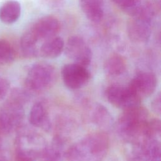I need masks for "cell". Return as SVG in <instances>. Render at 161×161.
I'll list each match as a JSON object with an SVG mask.
<instances>
[{
	"mask_svg": "<svg viewBox=\"0 0 161 161\" xmlns=\"http://www.w3.org/2000/svg\"><path fill=\"white\" fill-rule=\"evenodd\" d=\"M120 9L131 17L139 15L142 10L141 0H112Z\"/></svg>",
	"mask_w": 161,
	"mask_h": 161,
	"instance_id": "obj_21",
	"label": "cell"
},
{
	"mask_svg": "<svg viewBox=\"0 0 161 161\" xmlns=\"http://www.w3.org/2000/svg\"><path fill=\"white\" fill-rule=\"evenodd\" d=\"M64 50L67 57L74 63L87 67L91 62L92 51L85 40L79 35L70 36L65 44Z\"/></svg>",
	"mask_w": 161,
	"mask_h": 161,
	"instance_id": "obj_6",
	"label": "cell"
},
{
	"mask_svg": "<svg viewBox=\"0 0 161 161\" xmlns=\"http://www.w3.org/2000/svg\"><path fill=\"white\" fill-rule=\"evenodd\" d=\"M22 103L15 99L0 106V131L9 133L19 126L24 117Z\"/></svg>",
	"mask_w": 161,
	"mask_h": 161,
	"instance_id": "obj_5",
	"label": "cell"
},
{
	"mask_svg": "<svg viewBox=\"0 0 161 161\" xmlns=\"http://www.w3.org/2000/svg\"><path fill=\"white\" fill-rule=\"evenodd\" d=\"M160 133H161L160 121L156 118L149 119L146 126L144 139H146V138L159 139L160 138Z\"/></svg>",
	"mask_w": 161,
	"mask_h": 161,
	"instance_id": "obj_23",
	"label": "cell"
},
{
	"mask_svg": "<svg viewBox=\"0 0 161 161\" xmlns=\"http://www.w3.org/2000/svg\"><path fill=\"white\" fill-rule=\"evenodd\" d=\"M105 94L110 104L123 110L139 105L140 103V101L130 91L128 87L111 85L106 89Z\"/></svg>",
	"mask_w": 161,
	"mask_h": 161,
	"instance_id": "obj_9",
	"label": "cell"
},
{
	"mask_svg": "<svg viewBox=\"0 0 161 161\" xmlns=\"http://www.w3.org/2000/svg\"><path fill=\"white\" fill-rule=\"evenodd\" d=\"M9 89V83L7 79L0 76V101L3 100Z\"/></svg>",
	"mask_w": 161,
	"mask_h": 161,
	"instance_id": "obj_24",
	"label": "cell"
},
{
	"mask_svg": "<svg viewBox=\"0 0 161 161\" xmlns=\"http://www.w3.org/2000/svg\"><path fill=\"white\" fill-rule=\"evenodd\" d=\"M157 76L151 72H138L131 80L128 88L133 95L140 101L150 97L157 86Z\"/></svg>",
	"mask_w": 161,
	"mask_h": 161,
	"instance_id": "obj_7",
	"label": "cell"
},
{
	"mask_svg": "<svg viewBox=\"0 0 161 161\" xmlns=\"http://www.w3.org/2000/svg\"><path fill=\"white\" fill-rule=\"evenodd\" d=\"M45 138L35 132H25L17 139L16 161H36L42 158L47 146Z\"/></svg>",
	"mask_w": 161,
	"mask_h": 161,
	"instance_id": "obj_3",
	"label": "cell"
},
{
	"mask_svg": "<svg viewBox=\"0 0 161 161\" xmlns=\"http://www.w3.org/2000/svg\"><path fill=\"white\" fill-rule=\"evenodd\" d=\"M148 120L147 109L139 104L124 110L117 121L116 130L124 140L137 145L144 139Z\"/></svg>",
	"mask_w": 161,
	"mask_h": 161,
	"instance_id": "obj_2",
	"label": "cell"
},
{
	"mask_svg": "<svg viewBox=\"0 0 161 161\" xmlns=\"http://www.w3.org/2000/svg\"><path fill=\"white\" fill-rule=\"evenodd\" d=\"M64 1V0H43V2L48 6L56 8L62 4Z\"/></svg>",
	"mask_w": 161,
	"mask_h": 161,
	"instance_id": "obj_27",
	"label": "cell"
},
{
	"mask_svg": "<svg viewBox=\"0 0 161 161\" xmlns=\"http://www.w3.org/2000/svg\"><path fill=\"white\" fill-rule=\"evenodd\" d=\"M55 75V70L52 65L46 62L35 64L28 72L25 79L26 87L33 92H42L53 85Z\"/></svg>",
	"mask_w": 161,
	"mask_h": 161,
	"instance_id": "obj_4",
	"label": "cell"
},
{
	"mask_svg": "<svg viewBox=\"0 0 161 161\" xmlns=\"http://www.w3.org/2000/svg\"><path fill=\"white\" fill-rule=\"evenodd\" d=\"M127 69L126 62L123 57L113 53L108 57L104 63V70L107 75L116 77L122 75Z\"/></svg>",
	"mask_w": 161,
	"mask_h": 161,
	"instance_id": "obj_15",
	"label": "cell"
},
{
	"mask_svg": "<svg viewBox=\"0 0 161 161\" xmlns=\"http://www.w3.org/2000/svg\"><path fill=\"white\" fill-rule=\"evenodd\" d=\"M135 146V149L134 150L128 161H147L143 155L140 148L138 145Z\"/></svg>",
	"mask_w": 161,
	"mask_h": 161,
	"instance_id": "obj_26",
	"label": "cell"
},
{
	"mask_svg": "<svg viewBox=\"0 0 161 161\" xmlns=\"http://www.w3.org/2000/svg\"><path fill=\"white\" fill-rule=\"evenodd\" d=\"M138 145L147 161H160L161 145L159 139L146 138Z\"/></svg>",
	"mask_w": 161,
	"mask_h": 161,
	"instance_id": "obj_18",
	"label": "cell"
},
{
	"mask_svg": "<svg viewBox=\"0 0 161 161\" xmlns=\"http://www.w3.org/2000/svg\"><path fill=\"white\" fill-rule=\"evenodd\" d=\"M109 148V138L104 131L91 133L72 145L65 152L67 161H103Z\"/></svg>",
	"mask_w": 161,
	"mask_h": 161,
	"instance_id": "obj_1",
	"label": "cell"
},
{
	"mask_svg": "<svg viewBox=\"0 0 161 161\" xmlns=\"http://www.w3.org/2000/svg\"><path fill=\"white\" fill-rule=\"evenodd\" d=\"M91 119L99 127L109 129L113 123V118L104 106L100 104H94L91 111Z\"/></svg>",
	"mask_w": 161,
	"mask_h": 161,
	"instance_id": "obj_19",
	"label": "cell"
},
{
	"mask_svg": "<svg viewBox=\"0 0 161 161\" xmlns=\"http://www.w3.org/2000/svg\"><path fill=\"white\" fill-rule=\"evenodd\" d=\"M65 142L60 136H55L50 145H47L42 155L43 161H62L65 157Z\"/></svg>",
	"mask_w": 161,
	"mask_h": 161,
	"instance_id": "obj_14",
	"label": "cell"
},
{
	"mask_svg": "<svg viewBox=\"0 0 161 161\" xmlns=\"http://www.w3.org/2000/svg\"><path fill=\"white\" fill-rule=\"evenodd\" d=\"M15 58V52L11 45L4 40L0 39V65L11 63Z\"/></svg>",
	"mask_w": 161,
	"mask_h": 161,
	"instance_id": "obj_22",
	"label": "cell"
},
{
	"mask_svg": "<svg viewBox=\"0 0 161 161\" xmlns=\"http://www.w3.org/2000/svg\"><path fill=\"white\" fill-rule=\"evenodd\" d=\"M62 77L67 88L76 90L87 84L91 79V73L87 67L73 62L64 65Z\"/></svg>",
	"mask_w": 161,
	"mask_h": 161,
	"instance_id": "obj_8",
	"label": "cell"
},
{
	"mask_svg": "<svg viewBox=\"0 0 161 161\" xmlns=\"http://www.w3.org/2000/svg\"><path fill=\"white\" fill-rule=\"evenodd\" d=\"M0 161H6V160L3 157H0Z\"/></svg>",
	"mask_w": 161,
	"mask_h": 161,
	"instance_id": "obj_28",
	"label": "cell"
},
{
	"mask_svg": "<svg viewBox=\"0 0 161 161\" xmlns=\"http://www.w3.org/2000/svg\"><path fill=\"white\" fill-rule=\"evenodd\" d=\"M29 122L36 128H39L45 131H49L52 125L48 112L42 102L35 103L29 113Z\"/></svg>",
	"mask_w": 161,
	"mask_h": 161,
	"instance_id": "obj_12",
	"label": "cell"
},
{
	"mask_svg": "<svg viewBox=\"0 0 161 161\" xmlns=\"http://www.w3.org/2000/svg\"><path fill=\"white\" fill-rule=\"evenodd\" d=\"M151 107L152 111L157 115L160 114L161 112V96L160 94H158L154 97L151 103Z\"/></svg>",
	"mask_w": 161,
	"mask_h": 161,
	"instance_id": "obj_25",
	"label": "cell"
},
{
	"mask_svg": "<svg viewBox=\"0 0 161 161\" xmlns=\"http://www.w3.org/2000/svg\"><path fill=\"white\" fill-rule=\"evenodd\" d=\"M38 40L29 28L21 36L20 40V47L25 57L32 58L36 57L38 53Z\"/></svg>",
	"mask_w": 161,
	"mask_h": 161,
	"instance_id": "obj_20",
	"label": "cell"
},
{
	"mask_svg": "<svg viewBox=\"0 0 161 161\" xmlns=\"http://www.w3.org/2000/svg\"><path fill=\"white\" fill-rule=\"evenodd\" d=\"M30 29L39 42L45 41L57 35L60 23L56 17L47 15L39 18Z\"/></svg>",
	"mask_w": 161,
	"mask_h": 161,
	"instance_id": "obj_11",
	"label": "cell"
},
{
	"mask_svg": "<svg viewBox=\"0 0 161 161\" xmlns=\"http://www.w3.org/2000/svg\"><path fill=\"white\" fill-rule=\"evenodd\" d=\"M65 42L60 36H55L44 41L39 48L40 54L48 58L58 57L64 50Z\"/></svg>",
	"mask_w": 161,
	"mask_h": 161,
	"instance_id": "obj_16",
	"label": "cell"
},
{
	"mask_svg": "<svg viewBox=\"0 0 161 161\" xmlns=\"http://www.w3.org/2000/svg\"><path fill=\"white\" fill-rule=\"evenodd\" d=\"M80 8L91 21L100 22L104 16V0H79Z\"/></svg>",
	"mask_w": 161,
	"mask_h": 161,
	"instance_id": "obj_13",
	"label": "cell"
},
{
	"mask_svg": "<svg viewBox=\"0 0 161 161\" xmlns=\"http://www.w3.org/2000/svg\"><path fill=\"white\" fill-rule=\"evenodd\" d=\"M131 18L127 25V33L130 40L138 43L147 42L151 35L152 19L143 15Z\"/></svg>",
	"mask_w": 161,
	"mask_h": 161,
	"instance_id": "obj_10",
	"label": "cell"
},
{
	"mask_svg": "<svg viewBox=\"0 0 161 161\" xmlns=\"http://www.w3.org/2000/svg\"><path fill=\"white\" fill-rule=\"evenodd\" d=\"M21 5L14 0L7 1L0 7V21L9 25L16 22L21 15Z\"/></svg>",
	"mask_w": 161,
	"mask_h": 161,
	"instance_id": "obj_17",
	"label": "cell"
}]
</instances>
